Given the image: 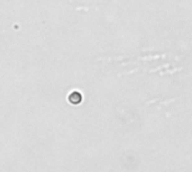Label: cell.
<instances>
[{"label": "cell", "instance_id": "1", "mask_svg": "<svg viewBox=\"0 0 192 172\" xmlns=\"http://www.w3.org/2000/svg\"><path fill=\"white\" fill-rule=\"evenodd\" d=\"M81 100V96L78 93V92H73L71 96H70V101L73 102V104H79Z\"/></svg>", "mask_w": 192, "mask_h": 172}]
</instances>
